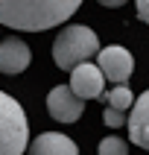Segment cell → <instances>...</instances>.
<instances>
[{"instance_id": "4fadbf2b", "label": "cell", "mask_w": 149, "mask_h": 155, "mask_svg": "<svg viewBox=\"0 0 149 155\" xmlns=\"http://www.w3.org/2000/svg\"><path fill=\"white\" fill-rule=\"evenodd\" d=\"M138 18L143 24H149V0H138Z\"/></svg>"}, {"instance_id": "ba28073f", "label": "cell", "mask_w": 149, "mask_h": 155, "mask_svg": "<svg viewBox=\"0 0 149 155\" xmlns=\"http://www.w3.org/2000/svg\"><path fill=\"white\" fill-rule=\"evenodd\" d=\"M129 138L134 147L140 149H149V91L134 100L131 105V114H129Z\"/></svg>"}, {"instance_id": "7c38bea8", "label": "cell", "mask_w": 149, "mask_h": 155, "mask_svg": "<svg viewBox=\"0 0 149 155\" xmlns=\"http://www.w3.org/2000/svg\"><path fill=\"white\" fill-rule=\"evenodd\" d=\"M102 123L108 129H120V126L129 123V114L120 111V108H114V105H102Z\"/></svg>"}, {"instance_id": "9c48e42d", "label": "cell", "mask_w": 149, "mask_h": 155, "mask_svg": "<svg viewBox=\"0 0 149 155\" xmlns=\"http://www.w3.org/2000/svg\"><path fill=\"white\" fill-rule=\"evenodd\" d=\"M26 155H79V147L67 135L41 132V135H35V140L26 147Z\"/></svg>"}, {"instance_id": "30bf717a", "label": "cell", "mask_w": 149, "mask_h": 155, "mask_svg": "<svg viewBox=\"0 0 149 155\" xmlns=\"http://www.w3.org/2000/svg\"><path fill=\"white\" fill-rule=\"evenodd\" d=\"M99 103L102 105H114V108H120V111H129L131 105H134V97H131V88L123 82V85L111 88V91H102V94H99Z\"/></svg>"}, {"instance_id": "5bb4252c", "label": "cell", "mask_w": 149, "mask_h": 155, "mask_svg": "<svg viewBox=\"0 0 149 155\" xmlns=\"http://www.w3.org/2000/svg\"><path fill=\"white\" fill-rule=\"evenodd\" d=\"M99 6H105V9H117V6H123V3H129V0H96Z\"/></svg>"}, {"instance_id": "5b68a950", "label": "cell", "mask_w": 149, "mask_h": 155, "mask_svg": "<svg viewBox=\"0 0 149 155\" xmlns=\"http://www.w3.org/2000/svg\"><path fill=\"white\" fill-rule=\"evenodd\" d=\"M47 111L59 123H76L85 111V100L70 91V85H56L47 94Z\"/></svg>"}, {"instance_id": "3957f363", "label": "cell", "mask_w": 149, "mask_h": 155, "mask_svg": "<svg viewBox=\"0 0 149 155\" xmlns=\"http://www.w3.org/2000/svg\"><path fill=\"white\" fill-rule=\"evenodd\" d=\"M29 147V123L15 97L0 91V155H24Z\"/></svg>"}, {"instance_id": "8fae6325", "label": "cell", "mask_w": 149, "mask_h": 155, "mask_svg": "<svg viewBox=\"0 0 149 155\" xmlns=\"http://www.w3.org/2000/svg\"><path fill=\"white\" fill-rule=\"evenodd\" d=\"M96 152L99 155H126L129 147H126V140H123L120 135H108V138H102V143H99Z\"/></svg>"}, {"instance_id": "52a82bcc", "label": "cell", "mask_w": 149, "mask_h": 155, "mask_svg": "<svg viewBox=\"0 0 149 155\" xmlns=\"http://www.w3.org/2000/svg\"><path fill=\"white\" fill-rule=\"evenodd\" d=\"M32 61V53L21 38H6L0 41V73L6 76H15V73H24Z\"/></svg>"}, {"instance_id": "7a4b0ae2", "label": "cell", "mask_w": 149, "mask_h": 155, "mask_svg": "<svg viewBox=\"0 0 149 155\" xmlns=\"http://www.w3.org/2000/svg\"><path fill=\"white\" fill-rule=\"evenodd\" d=\"M96 53H99V38L91 26H82V24L64 26L53 41V61L59 70H73L76 64L88 61Z\"/></svg>"}, {"instance_id": "277c9868", "label": "cell", "mask_w": 149, "mask_h": 155, "mask_svg": "<svg viewBox=\"0 0 149 155\" xmlns=\"http://www.w3.org/2000/svg\"><path fill=\"white\" fill-rule=\"evenodd\" d=\"M96 64H99V70H102V76L111 79L114 85L129 82L131 70H134L131 53L126 50V47H117V44H111V47H105V50L96 53Z\"/></svg>"}, {"instance_id": "8992f818", "label": "cell", "mask_w": 149, "mask_h": 155, "mask_svg": "<svg viewBox=\"0 0 149 155\" xmlns=\"http://www.w3.org/2000/svg\"><path fill=\"white\" fill-rule=\"evenodd\" d=\"M102 88H105V76L99 70V64L82 61V64H76L70 70V91L76 97H82V100H99Z\"/></svg>"}, {"instance_id": "6da1fadb", "label": "cell", "mask_w": 149, "mask_h": 155, "mask_svg": "<svg viewBox=\"0 0 149 155\" xmlns=\"http://www.w3.org/2000/svg\"><path fill=\"white\" fill-rule=\"evenodd\" d=\"M82 0H0V24L21 32H44L76 15Z\"/></svg>"}]
</instances>
